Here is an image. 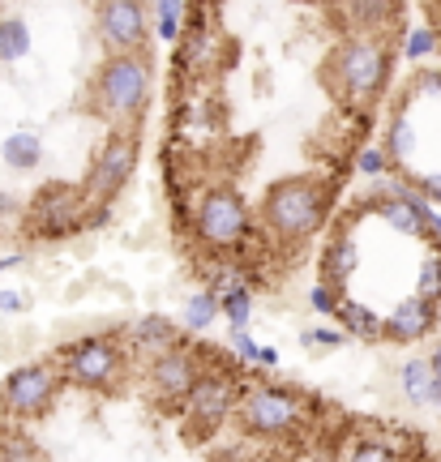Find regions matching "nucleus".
<instances>
[{
    "instance_id": "obj_12",
    "label": "nucleus",
    "mask_w": 441,
    "mask_h": 462,
    "mask_svg": "<svg viewBox=\"0 0 441 462\" xmlns=\"http://www.w3.org/2000/svg\"><path fill=\"white\" fill-rule=\"evenodd\" d=\"M197 377H202V364H197L193 351H184L180 343L150 356V368H146L150 394L159 398V402H167V407H180L184 398L193 394Z\"/></svg>"
},
{
    "instance_id": "obj_20",
    "label": "nucleus",
    "mask_w": 441,
    "mask_h": 462,
    "mask_svg": "<svg viewBox=\"0 0 441 462\" xmlns=\"http://www.w3.org/2000/svg\"><path fill=\"white\" fill-rule=\"evenodd\" d=\"M31 56V26H26V17H0V60L5 65H17V60H26Z\"/></svg>"
},
{
    "instance_id": "obj_4",
    "label": "nucleus",
    "mask_w": 441,
    "mask_h": 462,
    "mask_svg": "<svg viewBox=\"0 0 441 462\" xmlns=\"http://www.w3.org/2000/svg\"><path fill=\"white\" fill-rule=\"evenodd\" d=\"M61 368L73 385H82L90 394H108L129 373V351L120 343V334H86L61 351Z\"/></svg>"
},
{
    "instance_id": "obj_18",
    "label": "nucleus",
    "mask_w": 441,
    "mask_h": 462,
    "mask_svg": "<svg viewBox=\"0 0 441 462\" xmlns=\"http://www.w3.org/2000/svg\"><path fill=\"white\" fill-rule=\"evenodd\" d=\"M334 313L343 321V334H352V338H381L386 334V317H377L373 309H364L356 300H339Z\"/></svg>"
},
{
    "instance_id": "obj_5",
    "label": "nucleus",
    "mask_w": 441,
    "mask_h": 462,
    "mask_svg": "<svg viewBox=\"0 0 441 462\" xmlns=\"http://www.w3.org/2000/svg\"><path fill=\"white\" fill-rule=\"evenodd\" d=\"M137 171V129H125V125H112L103 133V142L90 154V167H86V198L95 210H108L120 189L133 180Z\"/></svg>"
},
{
    "instance_id": "obj_15",
    "label": "nucleus",
    "mask_w": 441,
    "mask_h": 462,
    "mask_svg": "<svg viewBox=\"0 0 441 462\" xmlns=\"http://www.w3.org/2000/svg\"><path fill=\"white\" fill-rule=\"evenodd\" d=\"M214 48H219V39H214V31L206 26V17H197L193 26L180 34V60L189 69H211Z\"/></svg>"
},
{
    "instance_id": "obj_28",
    "label": "nucleus",
    "mask_w": 441,
    "mask_h": 462,
    "mask_svg": "<svg viewBox=\"0 0 441 462\" xmlns=\"http://www.w3.org/2000/svg\"><path fill=\"white\" fill-rule=\"evenodd\" d=\"M433 51H437V31H433V26L411 31L408 43H403V56H408V60H425V56H433Z\"/></svg>"
},
{
    "instance_id": "obj_8",
    "label": "nucleus",
    "mask_w": 441,
    "mask_h": 462,
    "mask_svg": "<svg viewBox=\"0 0 441 462\" xmlns=\"http://www.w3.org/2000/svg\"><path fill=\"white\" fill-rule=\"evenodd\" d=\"M65 377L52 368V364H22L5 377L0 390V407L14 415V420H43L52 411V402L61 394Z\"/></svg>"
},
{
    "instance_id": "obj_33",
    "label": "nucleus",
    "mask_w": 441,
    "mask_h": 462,
    "mask_svg": "<svg viewBox=\"0 0 441 462\" xmlns=\"http://www.w3.org/2000/svg\"><path fill=\"white\" fill-rule=\"evenodd\" d=\"M231 343H236V356H240V360H258V343H253L245 330L231 334Z\"/></svg>"
},
{
    "instance_id": "obj_19",
    "label": "nucleus",
    "mask_w": 441,
    "mask_h": 462,
    "mask_svg": "<svg viewBox=\"0 0 441 462\" xmlns=\"http://www.w3.org/2000/svg\"><path fill=\"white\" fill-rule=\"evenodd\" d=\"M356 262H360L356 245H352L347 236H339L330 248H322V279H330V282H339V287H343V282L356 274Z\"/></svg>"
},
{
    "instance_id": "obj_22",
    "label": "nucleus",
    "mask_w": 441,
    "mask_h": 462,
    "mask_svg": "<svg viewBox=\"0 0 441 462\" xmlns=\"http://www.w3.org/2000/svg\"><path fill=\"white\" fill-rule=\"evenodd\" d=\"M219 313L228 317L236 330H245L249 326V313H253V291H249L245 282H236V287H228L223 296H219Z\"/></svg>"
},
{
    "instance_id": "obj_17",
    "label": "nucleus",
    "mask_w": 441,
    "mask_h": 462,
    "mask_svg": "<svg viewBox=\"0 0 441 462\" xmlns=\"http://www.w3.org/2000/svg\"><path fill=\"white\" fill-rule=\"evenodd\" d=\"M129 338H133V346H142V351H150V356H155V351H164V346L180 343V330L167 321V317L150 313V317H142V321H133Z\"/></svg>"
},
{
    "instance_id": "obj_26",
    "label": "nucleus",
    "mask_w": 441,
    "mask_h": 462,
    "mask_svg": "<svg viewBox=\"0 0 441 462\" xmlns=\"http://www.w3.org/2000/svg\"><path fill=\"white\" fill-rule=\"evenodd\" d=\"M180 14H184V0H159L155 5V22H159V39L164 43H176L180 34Z\"/></svg>"
},
{
    "instance_id": "obj_11",
    "label": "nucleus",
    "mask_w": 441,
    "mask_h": 462,
    "mask_svg": "<svg viewBox=\"0 0 441 462\" xmlns=\"http://www.w3.org/2000/svg\"><path fill=\"white\" fill-rule=\"evenodd\" d=\"M95 31L103 51H142L150 34L146 0H99Z\"/></svg>"
},
{
    "instance_id": "obj_41",
    "label": "nucleus",
    "mask_w": 441,
    "mask_h": 462,
    "mask_svg": "<svg viewBox=\"0 0 441 462\" xmlns=\"http://www.w3.org/2000/svg\"><path fill=\"white\" fill-rule=\"evenodd\" d=\"M0 462H5V458H0Z\"/></svg>"
},
{
    "instance_id": "obj_14",
    "label": "nucleus",
    "mask_w": 441,
    "mask_h": 462,
    "mask_svg": "<svg viewBox=\"0 0 441 462\" xmlns=\"http://www.w3.org/2000/svg\"><path fill=\"white\" fill-rule=\"evenodd\" d=\"M343 9L352 34H386L403 14V0H343Z\"/></svg>"
},
{
    "instance_id": "obj_30",
    "label": "nucleus",
    "mask_w": 441,
    "mask_h": 462,
    "mask_svg": "<svg viewBox=\"0 0 441 462\" xmlns=\"http://www.w3.org/2000/svg\"><path fill=\"white\" fill-rule=\"evenodd\" d=\"M347 462H399V454H394L386 441H360Z\"/></svg>"
},
{
    "instance_id": "obj_36",
    "label": "nucleus",
    "mask_w": 441,
    "mask_h": 462,
    "mask_svg": "<svg viewBox=\"0 0 441 462\" xmlns=\"http://www.w3.org/2000/svg\"><path fill=\"white\" fill-rule=\"evenodd\" d=\"M428 407H441V377H433V390H428Z\"/></svg>"
},
{
    "instance_id": "obj_16",
    "label": "nucleus",
    "mask_w": 441,
    "mask_h": 462,
    "mask_svg": "<svg viewBox=\"0 0 441 462\" xmlns=\"http://www.w3.org/2000/svg\"><path fill=\"white\" fill-rule=\"evenodd\" d=\"M0 159L5 167H14V171H34V167L43 163V142H39V133H9L5 137V146H0Z\"/></svg>"
},
{
    "instance_id": "obj_9",
    "label": "nucleus",
    "mask_w": 441,
    "mask_h": 462,
    "mask_svg": "<svg viewBox=\"0 0 441 462\" xmlns=\"http://www.w3.org/2000/svg\"><path fill=\"white\" fill-rule=\"evenodd\" d=\"M300 420H305V402L296 390L258 385L240 398V429L253 437H287Z\"/></svg>"
},
{
    "instance_id": "obj_31",
    "label": "nucleus",
    "mask_w": 441,
    "mask_h": 462,
    "mask_svg": "<svg viewBox=\"0 0 441 462\" xmlns=\"http://www.w3.org/2000/svg\"><path fill=\"white\" fill-rule=\"evenodd\" d=\"M347 334H339V330H305L300 334V343L305 346H339Z\"/></svg>"
},
{
    "instance_id": "obj_24",
    "label": "nucleus",
    "mask_w": 441,
    "mask_h": 462,
    "mask_svg": "<svg viewBox=\"0 0 441 462\" xmlns=\"http://www.w3.org/2000/svg\"><path fill=\"white\" fill-rule=\"evenodd\" d=\"M214 317H219V296L206 287V291H197V296L189 300V309H184V326H189V330H206Z\"/></svg>"
},
{
    "instance_id": "obj_10",
    "label": "nucleus",
    "mask_w": 441,
    "mask_h": 462,
    "mask_svg": "<svg viewBox=\"0 0 441 462\" xmlns=\"http://www.w3.org/2000/svg\"><path fill=\"white\" fill-rule=\"evenodd\" d=\"M236 407H240V381L231 377V373H206V368H202L193 394L184 398L189 432H193V437H206V432L223 429Z\"/></svg>"
},
{
    "instance_id": "obj_2",
    "label": "nucleus",
    "mask_w": 441,
    "mask_h": 462,
    "mask_svg": "<svg viewBox=\"0 0 441 462\" xmlns=\"http://www.w3.org/2000/svg\"><path fill=\"white\" fill-rule=\"evenodd\" d=\"M390 78L386 34H343L322 60V82L347 107H369Z\"/></svg>"
},
{
    "instance_id": "obj_23",
    "label": "nucleus",
    "mask_w": 441,
    "mask_h": 462,
    "mask_svg": "<svg viewBox=\"0 0 441 462\" xmlns=\"http://www.w3.org/2000/svg\"><path fill=\"white\" fill-rule=\"evenodd\" d=\"M416 296L441 304V248H433L425 262H420V274H416Z\"/></svg>"
},
{
    "instance_id": "obj_1",
    "label": "nucleus",
    "mask_w": 441,
    "mask_h": 462,
    "mask_svg": "<svg viewBox=\"0 0 441 462\" xmlns=\"http://www.w3.org/2000/svg\"><path fill=\"white\" fill-rule=\"evenodd\" d=\"M150 90H155V65L150 51H103V65L86 86V112L108 120V125H125L137 129V120L150 107Z\"/></svg>"
},
{
    "instance_id": "obj_6",
    "label": "nucleus",
    "mask_w": 441,
    "mask_h": 462,
    "mask_svg": "<svg viewBox=\"0 0 441 462\" xmlns=\"http://www.w3.org/2000/svg\"><path fill=\"white\" fill-rule=\"evenodd\" d=\"M197 240L211 248H240L253 231V206L245 201L240 189L231 184H211L193 206Z\"/></svg>"
},
{
    "instance_id": "obj_35",
    "label": "nucleus",
    "mask_w": 441,
    "mask_h": 462,
    "mask_svg": "<svg viewBox=\"0 0 441 462\" xmlns=\"http://www.w3.org/2000/svg\"><path fill=\"white\" fill-rule=\"evenodd\" d=\"M258 364H266V368H270V364H278V351H275V346H258Z\"/></svg>"
},
{
    "instance_id": "obj_27",
    "label": "nucleus",
    "mask_w": 441,
    "mask_h": 462,
    "mask_svg": "<svg viewBox=\"0 0 441 462\" xmlns=\"http://www.w3.org/2000/svg\"><path fill=\"white\" fill-rule=\"evenodd\" d=\"M390 150H386V142H381V146H364L356 154V171L360 176H369V180H377V176H386V171H390Z\"/></svg>"
},
{
    "instance_id": "obj_13",
    "label": "nucleus",
    "mask_w": 441,
    "mask_h": 462,
    "mask_svg": "<svg viewBox=\"0 0 441 462\" xmlns=\"http://www.w3.org/2000/svg\"><path fill=\"white\" fill-rule=\"evenodd\" d=\"M437 326V304L425 296H408L394 304V313L386 317V338L394 343H420L425 334H433Z\"/></svg>"
},
{
    "instance_id": "obj_3",
    "label": "nucleus",
    "mask_w": 441,
    "mask_h": 462,
    "mask_svg": "<svg viewBox=\"0 0 441 462\" xmlns=\"http://www.w3.org/2000/svg\"><path fill=\"white\" fill-rule=\"evenodd\" d=\"M330 215V180L326 176H287L275 180L262 198V227L278 245H305Z\"/></svg>"
},
{
    "instance_id": "obj_7",
    "label": "nucleus",
    "mask_w": 441,
    "mask_h": 462,
    "mask_svg": "<svg viewBox=\"0 0 441 462\" xmlns=\"http://www.w3.org/2000/svg\"><path fill=\"white\" fill-rule=\"evenodd\" d=\"M90 210H95V206L86 198V189L65 184V180H52L31 198L22 227H26L31 240H65V236H73L78 227L90 223V218H86Z\"/></svg>"
},
{
    "instance_id": "obj_29",
    "label": "nucleus",
    "mask_w": 441,
    "mask_h": 462,
    "mask_svg": "<svg viewBox=\"0 0 441 462\" xmlns=\"http://www.w3.org/2000/svg\"><path fill=\"white\" fill-rule=\"evenodd\" d=\"M339 282H330V279H322V282H313V291H309V304L317 309V313H334L339 309V291H334Z\"/></svg>"
},
{
    "instance_id": "obj_25",
    "label": "nucleus",
    "mask_w": 441,
    "mask_h": 462,
    "mask_svg": "<svg viewBox=\"0 0 441 462\" xmlns=\"http://www.w3.org/2000/svg\"><path fill=\"white\" fill-rule=\"evenodd\" d=\"M411 146H416V125H411L408 116H394L390 120V137H386V150H390V159H408Z\"/></svg>"
},
{
    "instance_id": "obj_39",
    "label": "nucleus",
    "mask_w": 441,
    "mask_h": 462,
    "mask_svg": "<svg viewBox=\"0 0 441 462\" xmlns=\"http://www.w3.org/2000/svg\"><path fill=\"white\" fill-rule=\"evenodd\" d=\"M428 364H433V373H437V377H441V343L433 346V356H428Z\"/></svg>"
},
{
    "instance_id": "obj_40",
    "label": "nucleus",
    "mask_w": 441,
    "mask_h": 462,
    "mask_svg": "<svg viewBox=\"0 0 441 462\" xmlns=\"http://www.w3.org/2000/svg\"><path fill=\"white\" fill-rule=\"evenodd\" d=\"M309 5H326V0H309Z\"/></svg>"
},
{
    "instance_id": "obj_21",
    "label": "nucleus",
    "mask_w": 441,
    "mask_h": 462,
    "mask_svg": "<svg viewBox=\"0 0 441 462\" xmlns=\"http://www.w3.org/2000/svg\"><path fill=\"white\" fill-rule=\"evenodd\" d=\"M433 364L428 360H408L399 368V381H403V394L416 402V407H428V390H433Z\"/></svg>"
},
{
    "instance_id": "obj_37",
    "label": "nucleus",
    "mask_w": 441,
    "mask_h": 462,
    "mask_svg": "<svg viewBox=\"0 0 441 462\" xmlns=\"http://www.w3.org/2000/svg\"><path fill=\"white\" fill-rule=\"evenodd\" d=\"M14 265H22V253H9V257H0V274H5V270H14Z\"/></svg>"
},
{
    "instance_id": "obj_32",
    "label": "nucleus",
    "mask_w": 441,
    "mask_h": 462,
    "mask_svg": "<svg viewBox=\"0 0 441 462\" xmlns=\"http://www.w3.org/2000/svg\"><path fill=\"white\" fill-rule=\"evenodd\" d=\"M416 189H420L433 206H441V171H437V176H420V180H416Z\"/></svg>"
},
{
    "instance_id": "obj_34",
    "label": "nucleus",
    "mask_w": 441,
    "mask_h": 462,
    "mask_svg": "<svg viewBox=\"0 0 441 462\" xmlns=\"http://www.w3.org/2000/svg\"><path fill=\"white\" fill-rule=\"evenodd\" d=\"M22 309H26V300L17 291H0V313H22Z\"/></svg>"
},
{
    "instance_id": "obj_38",
    "label": "nucleus",
    "mask_w": 441,
    "mask_h": 462,
    "mask_svg": "<svg viewBox=\"0 0 441 462\" xmlns=\"http://www.w3.org/2000/svg\"><path fill=\"white\" fill-rule=\"evenodd\" d=\"M428 231H433V236H441V206H433V218H428Z\"/></svg>"
}]
</instances>
